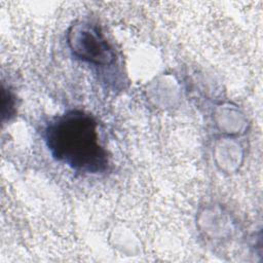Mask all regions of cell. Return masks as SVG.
Masks as SVG:
<instances>
[{"mask_svg":"<svg viewBox=\"0 0 263 263\" xmlns=\"http://www.w3.org/2000/svg\"><path fill=\"white\" fill-rule=\"evenodd\" d=\"M68 44L73 54L98 66L111 65L115 53L98 27L88 23L73 25L68 32Z\"/></svg>","mask_w":263,"mask_h":263,"instance_id":"2","label":"cell"},{"mask_svg":"<svg viewBox=\"0 0 263 263\" xmlns=\"http://www.w3.org/2000/svg\"><path fill=\"white\" fill-rule=\"evenodd\" d=\"M51 155L72 170L83 174H98L107 170L109 159L100 144L95 119L78 110L53 118L44 132Z\"/></svg>","mask_w":263,"mask_h":263,"instance_id":"1","label":"cell"}]
</instances>
